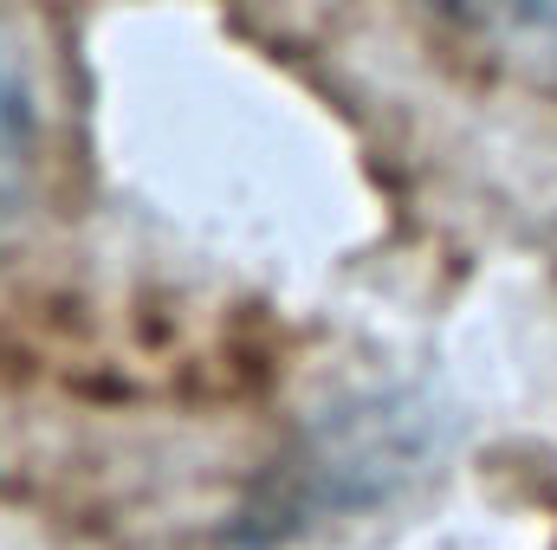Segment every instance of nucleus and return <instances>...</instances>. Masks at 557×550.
Wrapping results in <instances>:
<instances>
[{
	"mask_svg": "<svg viewBox=\"0 0 557 550\" xmlns=\"http://www.w3.org/2000/svg\"><path fill=\"white\" fill-rule=\"evenodd\" d=\"M13 130H20V98H13V72H7V52H0V188H7V168H13Z\"/></svg>",
	"mask_w": 557,
	"mask_h": 550,
	"instance_id": "2",
	"label": "nucleus"
},
{
	"mask_svg": "<svg viewBox=\"0 0 557 550\" xmlns=\"http://www.w3.org/2000/svg\"><path fill=\"white\" fill-rule=\"evenodd\" d=\"M486 39L557 65V0H454Z\"/></svg>",
	"mask_w": 557,
	"mask_h": 550,
	"instance_id": "1",
	"label": "nucleus"
}]
</instances>
